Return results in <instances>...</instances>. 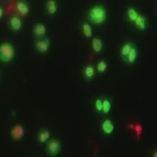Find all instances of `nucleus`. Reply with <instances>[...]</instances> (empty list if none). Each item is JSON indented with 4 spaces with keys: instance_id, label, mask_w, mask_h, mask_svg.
Wrapping results in <instances>:
<instances>
[{
    "instance_id": "nucleus-9",
    "label": "nucleus",
    "mask_w": 157,
    "mask_h": 157,
    "mask_svg": "<svg viewBox=\"0 0 157 157\" xmlns=\"http://www.w3.org/2000/svg\"><path fill=\"white\" fill-rule=\"evenodd\" d=\"M47 33V28L45 25V24L43 23H36L33 27V35L34 38L39 39V38H43L45 37V35Z\"/></svg>"
},
{
    "instance_id": "nucleus-17",
    "label": "nucleus",
    "mask_w": 157,
    "mask_h": 157,
    "mask_svg": "<svg viewBox=\"0 0 157 157\" xmlns=\"http://www.w3.org/2000/svg\"><path fill=\"white\" fill-rule=\"evenodd\" d=\"M125 15H126L127 20L128 22L133 24L134 21L137 18V17L140 15V12L137 11L135 7H129V8H128V10L126 11V12H125Z\"/></svg>"
},
{
    "instance_id": "nucleus-18",
    "label": "nucleus",
    "mask_w": 157,
    "mask_h": 157,
    "mask_svg": "<svg viewBox=\"0 0 157 157\" xmlns=\"http://www.w3.org/2000/svg\"><path fill=\"white\" fill-rule=\"evenodd\" d=\"M51 133L47 128L39 129L37 135V139L39 143H45L47 140L50 139Z\"/></svg>"
},
{
    "instance_id": "nucleus-1",
    "label": "nucleus",
    "mask_w": 157,
    "mask_h": 157,
    "mask_svg": "<svg viewBox=\"0 0 157 157\" xmlns=\"http://www.w3.org/2000/svg\"><path fill=\"white\" fill-rule=\"evenodd\" d=\"M107 17V11L104 6L101 5L94 6L87 12L88 21L94 25H103Z\"/></svg>"
},
{
    "instance_id": "nucleus-4",
    "label": "nucleus",
    "mask_w": 157,
    "mask_h": 157,
    "mask_svg": "<svg viewBox=\"0 0 157 157\" xmlns=\"http://www.w3.org/2000/svg\"><path fill=\"white\" fill-rule=\"evenodd\" d=\"M34 46H35L36 51L39 53H46L50 49V39H47L46 37L37 39L34 42Z\"/></svg>"
},
{
    "instance_id": "nucleus-19",
    "label": "nucleus",
    "mask_w": 157,
    "mask_h": 157,
    "mask_svg": "<svg viewBox=\"0 0 157 157\" xmlns=\"http://www.w3.org/2000/svg\"><path fill=\"white\" fill-rule=\"evenodd\" d=\"M80 29H81V33L83 34L85 38L86 39H91L93 38V29H92V26L88 22H83L81 24V26H80Z\"/></svg>"
},
{
    "instance_id": "nucleus-3",
    "label": "nucleus",
    "mask_w": 157,
    "mask_h": 157,
    "mask_svg": "<svg viewBox=\"0 0 157 157\" xmlns=\"http://www.w3.org/2000/svg\"><path fill=\"white\" fill-rule=\"evenodd\" d=\"M60 149H61V142L58 139H49L45 142V152L49 156H57Z\"/></svg>"
},
{
    "instance_id": "nucleus-12",
    "label": "nucleus",
    "mask_w": 157,
    "mask_h": 157,
    "mask_svg": "<svg viewBox=\"0 0 157 157\" xmlns=\"http://www.w3.org/2000/svg\"><path fill=\"white\" fill-rule=\"evenodd\" d=\"M16 8L17 12L23 17L28 15L30 12V6L25 0H18L16 4Z\"/></svg>"
},
{
    "instance_id": "nucleus-23",
    "label": "nucleus",
    "mask_w": 157,
    "mask_h": 157,
    "mask_svg": "<svg viewBox=\"0 0 157 157\" xmlns=\"http://www.w3.org/2000/svg\"><path fill=\"white\" fill-rule=\"evenodd\" d=\"M154 154H155V155H153L152 156H153V157H157V155H156V154H157V151H156V150L155 151V153H154Z\"/></svg>"
},
{
    "instance_id": "nucleus-21",
    "label": "nucleus",
    "mask_w": 157,
    "mask_h": 157,
    "mask_svg": "<svg viewBox=\"0 0 157 157\" xmlns=\"http://www.w3.org/2000/svg\"><path fill=\"white\" fill-rule=\"evenodd\" d=\"M102 102H103L102 97H97L94 101V109L98 113H101L102 112Z\"/></svg>"
},
{
    "instance_id": "nucleus-6",
    "label": "nucleus",
    "mask_w": 157,
    "mask_h": 157,
    "mask_svg": "<svg viewBox=\"0 0 157 157\" xmlns=\"http://www.w3.org/2000/svg\"><path fill=\"white\" fill-rule=\"evenodd\" d=\"M8 27L13 33L19 32L23 27L22 18L18 15H12L8 20Z\"/></svg>"
},
{
    "instance_id": "nucleus-7",
    "label": "nucleus",
    "mask_w": 157,
    "mask_h": 157,
    "mask_svg": "<svg viewBox=\"0 0 157 157\" xmlns=\"http://www.w3.org/2000/svg\"><path fill=\"white\" fill-rule=\"evenodd\" d=\"M133 25H135V28L140 32H147L148 29V20L146 16L141 13H140V15L134 21Z\"/></svg>"
},
{
    "instance_id": "nucleus-14",
    "label": "nucleus",
    "mask_w": 157,
    "mask_h": 157,
    "mask_svg": "<svg viewBox=\"0 0 157 157\" xmlns=\"http://www.w3.org/2000/svg\"><path fill=\"white\" fill-rule=\"evenodd\" d=\"M103 47H104V43L102 39L97 37L92 38V49L95 54L97 55L101 54L103 51Z\"/></svg>"
},
{
    "instance_id": "nucleus-15",
    "label": "nucleus",
    "mask_w": 157,
    "mask_h": 157,
    "mask_svg": "<svg viewBox=\"0 0 157 157\" xmlns=\"http://www.w3.org/2000/svg\"><path fill=\"white\" fill-rule=\"evenodd\" d=\"M112 101L109 98L105 97L103 98V102H102V112H101V117H105L107 116L109 113L112 110Z\"/></svg>"
},
{
    "instance_id": "nucleus-22",
    "label": "nucleus",
    "mask_w": 157,
    "mask_h": 157,
    "mask_svg": "<svg viewBox=\"0 0 157 157\" xmlns=\"http://www.w3.org/2000/svg\"><path fill=\"white\" fill-rule=\"evenodd\" d=\"M3 15H4V8L3 6H0V19L3 17Z\"/></svg>"
},
{
    "instance_id": "nucleus-5",
    "label": "nucleus",
    "mask_w": 157,
    "mask_h": 157,
    "mask_svg": "<svg viewBox=\"0 0 157 157\" xmlns=\"http://www.w3.org/2000/svg\"><path fill=\"white\" fill-rule=\"evenodd\" d=\"M25 135V129L21 124H16L11 128L10 131L11 140L13 141H19L24 138Z\"/></svg>"
},
{
    "instance_id": "nucleus-20",
    "label": "nucleus",
    "mask_w": 157,
    "mask_h": 157,
    "mask_svg": "<svg viewBox=\"0 0 157 157\" xmlns=\"http://www.w3.org/2000/svg\"><path fill=\"white\" fill-rule=\"evenodd\" d=\"M96 73H104L107 70V62L105 59H100L96 65Z\"/></svg>"
},
{
    "instance_id": "nucleus-2",
    "label": "nucleus",
    "mask_w": 157,
    "mask_h": 157,
    "mask_svg": "<svg viewBox=\"0 0 157 157\" xmlns=\"http://www.w3.org/2000/svg\"><path fill=\"white\" fill-rule=\"evenodd\" d=\"M15 57V47L13 45L6 41L0 45V61L3 63L11 62Z\"/></svg>"
},
{
    "instance_id": "nucleus-13",
    "label": "nucleus",
    "mask_w": 157,
    "mask_h": 157,
    "mask_svg": "<svg viewBox=\"0 0 157 157\" xmlns=\"http://www.w3.org/2000/svg\"><path fill=\"white\" fill-rule=\"evenodd\" d=\"M135 45L134 42L128 41V42L123 44L122 46L121 47V50H120V56H121V59H122V61H123L125 64H126V61H127V58H128L129 52H130L131 48L133 47V45Z\"/></svg>"
},
{
    "instance_id": "nucleus-16",
    "label": "nucleus",
    "mask_w": 157,
    "mask_h": 157,
    "mask_svg": "<svg viewBox=\"0 0 157 157\" xmlns=\"http://www.w3.org/2000/svg\"><path fill=\"white\" fill-rule=\"evenodd\" d=\"M45 10L48 15L53 16L58 11V4L55 0H47L45 3Z\"/></svg>"
},
{
    "instance_id": "nucleus-8",
    "label": "nucleus",
    "mask_w": 157,
    "mask_h": 157,
    "mask_svg": "<svg viewBox=\"0 0 157 157\" xmlns=\"http://www.w3.org/2000/svg\"><path fill=\"white\" fill-rule=\"evenodd\" d=\"M96 69L93 64L86 65L82 69V77L86 81H91L95 78Z\"/></svg>"
},
{
    "instance_id": "nucleus-10",
    "label": "nucleus",
    "mask_w": 157,
    "mask_h": 157,
    "mask_svg": "<svg viewBox=\"0 0 157 157\" xmlns=\"http://www.w3.org/2000/svg\"><path fill=\"white\" fill-rule=\"evenodd\" d=\"M114 124L110 119H105L101 122V131L106 135H112L114 131Z\"/></svg>"
},
{
    "instance_id": "nucleus-11",
    "label": "nucleus",
    "mask_w": 157,
    "mask_h": 157,
    "mask_svg": "<svg viewBox=\"0 0 157 157\" xmlns=\"http://www.w3.org/2000/svg\"><path fill=\"white\" fill-rule=\"evenodd\" d=\"M139 56V51L137 46L135 44L133 45V47L131 48V50L129 52L128 58H127V61H126V66H130V65H135Z\"/></svg>"
}]
</instances>
